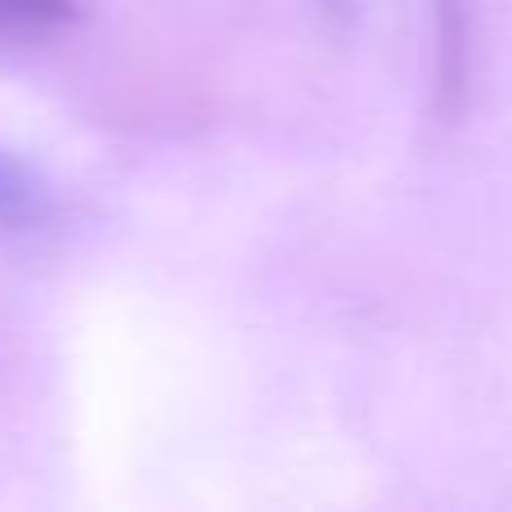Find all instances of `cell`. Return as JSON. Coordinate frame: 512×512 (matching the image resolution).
I'll list each match as a JSON object with an SVG mask.
<instances>
[{
	"instance_id": "1",
	"label": "cell",
	"mask_w": 512,
	"mask_h": 512,
	"mask_svg": "<svg viewBox=\"0 0 512 512\" xmlns=\"http://www.w3.org/2000/svg\"><path fill=\"white\" fill-rule=\"evenodd\" d=\"M36 207H41V180L32 176V167L0 153V225L27 221Z\"/></svg>"
},
{
	"instance_id": "2",
	"label": "cell",
	"mask_w": 512,
	"mask_h": 512,
	"mask_svg": "<svg viewBox=\"0 0 512 512\" xmlns=\"http://www.w3.org/2000/svg\"><path fill=\"white\" fill-rule=\"evenodd\" d=\"M72 18V0H0V27H45Z\"/></svg>"
},
{
	"instance_id": "3",
	"label": "cell",
	"mask_w": 512,
	"mask_h": 512,
	"mask_svg": "<svg viewBox=\"0 0 512 512\" xmlns=\"http://www.w3.org/2000/svg\"><path fill=\"white\" fill-rule=\"evenodd\" d=\"M333 5H342V0H333Z\"/></svg>"
}]
</instances>
